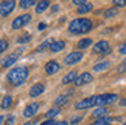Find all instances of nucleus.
I'll use <instances>...</instances> for the list:
<instances>
[{
  "instance_id": "1",
  "label": "nucleus",
  "mask_w": 126,
  "mask_h": 125,
  "mask_svg": "<svg viewBox=\"0 0 126 125\" xmlns=\"http://www.w3.org/2000/svg\"><path fill=\"white\" fill-rule=\"evenodd\" d=\"M29 78V69L25 67H18V68H14L8 72L7 75V79L11 84L14 86H19V84L25 83V80Z\"/></svg>"
},
{
  "instance_id": "2",
  "label": "nucleus",
  "mask_w": 126,
  "mask_h": 125,
  "mask_svg": "<svg viewBox=\"0 0 126 125\" xmlns=\"http://www.w3.org/2000/svg\"><path fill=\"white\" fill-rule=\"evenodd\" d=\"M118 99V95L117 94H103V95H98L95 97V105L99 106H104V105H109V103H112Z\"/></svg>"
},
{
  "instance_id": "3",
  "label": "nucleus",
  "mask_w": 126,
  "mask_h": 125,
  "mask_svg": "<svg viewBox=\"0 0 126 125\" xmlns=\"http://www.w3.org/2000/svg\"><path fill=\"white\" fill-rule=\"evenodd\" d=\"M30 21H31V15H30V14H25V15L18 16V18H15L14 22H12V29H20V27L26 26Z\"/></svg>"
},
{
  "instance_id": "4",
  "label": "nucleus",
  "mask_w": 126,
  "mask_h": 125,
  "mask_svg": "<svg viewBox=\"0 0 126 125\" xmlns=\"http://www.w3.org/2000/svg\"><path fill=\"white\" fill-rule=\"evenodd\" d=\"M14 8H15V1L14 0H7V1L0 3V15L7 16Z\"/></svg>"
},
{
  "instance_id": "5",
  "label": "nucleus",
  "mask_w": 126,
  "mask_h": 125,
  "mask_svg": "<svg viewBox=\"0 0 126 125\" xmlns=\"http://www.w3.org/2000/svg\"><path fill=\"white\" fill-rule=\"evenodd\" d=\"M81 59H83L81 52H72V53H69L68 56L65 57V64L73 65V64H76V62H79Z\"/></svg>"
},
{
  "instance_id": "6",
  "label": "nucleus",
  "mask_w": 126,
  "mask_h": 125,
  "mask_svg": "<svg viewBox=\"0 0 126 125\" xmlns=\"http://www.w3.org/2000/svg\"><path fill=\"white\" fill-rule=\"evenodd\" d=\"M111 50L110 49V43L107 41H99L98 43H95L94 46V52L95 53H109Z\"/></svg>"
},
{
  "instance_id": "7",
  "label": "nucleus",
  "mask_w": 126,
  "mask_h": 125,
  "mask_svg": "<svg viewBox=\"0 0 126 125\" xmlns=\"http://www.w3.org/2000/svg\"><path fill=\"white\" fill-rule=\"evenodd\" d=\"M95 105V97H91L88 98V99H83L80 101V102L76 103V109L77 110H81V109H88L91 107V106Z\"/></svg>"
},
{
  "instance_id": "8",
  "label": "nucleus",
  "mask_w": 126,
  "mask_h": 125,
  "mask_svg": "<svg viewBox=\"0 0 126 125\" xmlns=\"http://www.w3.org/2000/svg\"><path fill=\"white\" fill-rule=\"evenodd\" d=\"M38 109H39V105L37 102H33V103H30V105L27 106V107L25 109V111H23V116L25 117H33V116H35V113L38 111Z\"/></svg>"
},
{
  "instance_id": "9",
  "label": "nucleus",
  "mask_w": 126,
  "mask_h": 125,
  "mask_svg": "<svg viewBox=\"0 0 126 125\" xmlns=\"http://www.w3.org/2000/svg\"><path fill=\"white\" fill-rule=\"evenodd\" d=\"M92 29V22L88 18H83L80 19V34H85Z\"/></svg>"
},
{
  "instance_id": "10",
  "label": "nucleus",
  "mask_w": 126,
  "mask_h": 125,
  "mask_svg": "<svg viewBox=\"0 0 126 125\" xmlns=\"http://www.w3.org/2000/svg\"><path fill=\"white\" fill-rule=\"evenodd\" d=\"M18 57H19V52H14V53H11L10 56H7L6 59L3 60V62H1V64H3V67H4V68L11 67V65L18 60Z\"/></svg>"
},
{
  "instance_id": "11",
  "label": "nucleus",
  "mask_w": 126,
  "mask_h": 125,
  "mask_svg": "<svg viewBox=\"0 0 126 125\" xmlns=\"http://www.w3.org/2000/svg\"><path fill=\"white\" fill-rule=\"evenodd\" d=\"M91 80H92V75H91V73H88V72H84L83 75H80L79 78H76L75 84H76V86H81V84L90 83Z\"/></svg>"
},
{
  "instance_id": "12",
  "label": "nucleus",
  "mask_w": 126,
  "mask_h": 125,
  "mask_svg": "<svg viewBox=\"0 0 126 125\" xmlns=\"http://www.w3.org/2000/svg\"><path fill=\"white\" fill-rule=\"evenodd\" d=\"M45 91V86L42 83H35L33 87L30 88V97H38Z\"/></svg>"
},
{
  "instance_id": "13",
  "label": "nucleus",
  "mask_w": 126,
  "mask_h": 125,
  "mask_svg": "<svg viewBox=\"0 0 126 125\" xmlns=\"http://www.w3.org/2000/svg\"><path fill=\"white\" fill-rule=\"evenodd\" d=\"M58 69H60V65L56 61H49L45 65V71H46V73H49V75H53V73L58 72Z\"/></svg>"
},
{
  "instance_id": "14",
  "label": "nucleus",
  "mask_w": 126,
  "mask_h": 125,
  "mask_svg": "<svg viewBox=\"0 0 126 125\" xmlns=\"http://www.w3.org/2000/svg\"><path fill=\"white\" fill-rule=\"evenodd\" d=\"M50 50L52 52H60V50H63L64 48H65V42L64 41H54V42H52L50 43Z\"/></svg>"
},
{
  "instance_id": "15",
  "label": "nucleus",
  "mask_w": 126,
  "mask_h": 125,
  "mask_svg": "<svg viewBox=\"0 0 126 125\" xmlns=\"http://www.w3.org/2000/svg\"><path fill=\"white\" fill-rule=\"evenodd\" d=\"M69 31L72 34H80V19H75L69 24Z\"/></svg>"
},
{
  "instance_id": "16",
  "label": "nucleus",
  "mask_w": 126,
  "mask_h": 125,
  "mask_svg": "<svg viewBox=\"0 0 126 125\" xmlns=\"http://www.w3.org/2000/svg\"><path fill=\"white\" fill-rule=\"evenodd\" d=\"M50 5V1H46V0H44V1H39V3H37V7H35V11H37V14H41V12H44L45 10H46L47 7Z\"/></svg>"
},
{
  "instance_id": "17",
  "label": "nucleus",
  "mask_w": 126,
  "mask_h": 125,
  "mask_svg": "<svg viewBox=\"0 0 126 125\" xmlns=\"http://www.w3.org/2000/svg\"><path fill=\"white\" fill-rule=\"evenodd\" d=\"M76 72L75 71H71V72L68 73L66 76H64V79H63V83L64 84H68V83H71V82H75L76 80Z\"/></svg>"
},
{
  "instance_id": "18",
  "label": "nucleus",
  "mask_w": 126,
  "mask_h": 125,
  "mask_svg": "<svg viewBox=\"0 0 126 125\" xmlns=\"http://www.w3.org/2000/svg\"><path fill=\"white\" fill-rule=\"evenodd\" d=\"M107 113H109V111H107L106 107H99V109H96V110L94 111V116L98 117V118H102V117H106Z\"/></svg>"
},
{
  "instance_id": "19",
  "label": "nucleus",
  "mask_w": 126,
  "mask_h": 125,
  "mask_svg": "<svg viewBox=\"0 0 126 125\" xmlns=\"http://www.w3.org/2000/svg\"><path fill=\"white\" fill-rule=\"evenodd\" d=\"M94 5L91 4V3H85V4H83L81 7H79V14H85V12H90L91 10H92Z\"/></svg>"
},
{
  "instance_id": "20",
  "label": "nucleus",
  "mask_w": 126,
  "mask_h": 125,
  "mask_svg": "<svg viewBox=\"0 0 126 125\" xmlns=\"http://www.w3.org/2000/svg\"><path fill=\"white\" fill-rule=\"evenodd\" d=\"M91 43H92V41H91L90 38H84V40H80V41H79L77 46H79L80 49H85V48H88Z\"/></svg>"
},
{
  "instance_id": "21",
  "label": "nucleus",
  "mask_w": 126,
  "mask_h": 125,
  "mask_svg": "<svg viewBox=\"0 0 126 125\" xmlns=\"http://www.w3.org/2000/svg\"><path fill=\"white\" fill-rule=\"evenodd\" d=\"M110 121H112V118H111V117H107L106 116V117H102V118H98L94 125H107Z\"/></svg>"
},
{
  "instance_id": "22",
  "label": "nucleus",
  "mask_w": 126,
  "mask_h": 125,
  "mask_svg": "<svg viewBox=\"0 0 126 125\" xmlns=\"http://www.w3.org/2000/svg\"><path fill=\"white\" fill-rule=\"evenodd\" d=\"M109 67H110V62L109 61H103V62L96 64L95 67H94V69H95V71H103V69H107Z\"/></svg>"
},
{
  "instance_id": "23",
  "label": "nucleus",
  "mask_w": 126,
  "mask_h": 125,
  "mask_svg": "<svg viewBox=\"0 0 126 125\" xmlns=\"http://www.w3.org/2000/svg\"><path fill=\"white\" fill-rule=\"evenodd\" d=\"M11 103H12V98L10 97V95L4 97L3 102H1V109H8L10 106H11Z\"/></svg>"
},
{
  "instance_id": "24",
  "label": "nucleus",
  "mask_w": 126,
  "mask_h": 125,
  "mask_svg": "<svg viewBox=\"0 0 126 125\" xmlns=\"http://www.w3.org/2000/svg\"><path fill=\"white\" fill-rule=\"evenodd\" d=\"M117 14H118L117 8L112 7V8H109V10H106V12H104V16H106V18H111V16H115Z\"/></svg>"
},
{
  "instance_id": "25",
  "label": "nucleus",
  "mask_w": 126,
  "mask_h": 125,
  "mask_svg": "<svg viewBox=\"0 0 126 125\" xmlns=\"http://www.w3.org/2000/svg\"><path fill=\"white\" fill-rule=\"evenodd\" d=\"M33 4H37V1H34V0H22L20 1V7H23V8L31 7Z\"/></svg>"
},
{
  "instance_id": "26",
  "label": "nucleus",
  "mask_w": 126,
  "mask_h": 125,
  "mask_svg": "<svg viewBox=\"0 0 126 125\" xmlns=\"http://www.w3.org/2000/svg\"><path fill=\"white\" fill-rule=\"evenodd\" d=\"M69 97H71V95H61V97H58L57 99H56V103H57V105H63V103H65L66 101L69 99Z\"/></svg>"
},
{
  "instance_id": "27",
  "label": "nucleus",
  "mask_w": 126,
  "mask_h": 125,
  "mask_svg": "<svg viewBox=\"0 0 126 125\" xmlns=\"http://www.w3.org/2000/svg\"><path fill=\"white\" fill-rule=\"evenodd\" d=\"M7 48H8V41L7 40H0V53L4 52Z\"/></svg>"
},
{
  "instance_id": "28",
  "label": "nucleus",
  "mask_w": 126,
  "mask_h": 125,
  "mask_svg": "<svg viewBox=\"0 0 126 125\" xmlns=\"http://www.w3.org/2000/svg\"><path fill=\"white\" fill-rule=\"evenodd\" d=\"M57 114H58V109H52V110H49V111L46 113V118H50V120H52L53 117L57 116Z\"/></svg>"
},
{
  "instance_id": "29",
  "label": "nucleus",
  "mask_w": 126,
  "mask_h": 125,
  "mask_svg": "<svg viewBox=\"0 0 126 125\" xmlns=\"http://www.w3.org/2000/svg\"><path fill=\"white\" fill-rule=\"evenodd\" d=\"M125 71H126V60L121 65H118V68H117V72L118 73H122V72H125Z\"/></svg>"
},
{
  "instance_id": "30",
  "label": "nucleus",
  "mask_w": 126,
  "mask_h": 125,
  "mask_svg": "<svg viewBox=\"0 0 126 125\" xmlns=\"http://www.w3.org/2000/svg\"><path fill=\"white\" fill-rule=\"evenodd\" d=\"M114 4H115V7H123L126 4V1L125 0H114Z\"/></svg>"
},
{
  "instance_id": "31",
  "label": "nucleus",
  "mask_w": 126,
  "mask_h": 125,
  "mask_svg": "<svg viewBox=\"0 0 126 125\" xmlns=\"http://www.w3.org/2000/svg\"><path fill=\"white\" fill-rule=\"evenodd\" d=\"M50 43H52L50 41H46V42H44L41 46H39V50H44V49L46 48V46H50Z\"/></svg>"
},
{
  "instance_id": "32",
  "label": "nucleus",
  "mask_w": 126,
  "mask_h": 125,
  "mask_svg": "<svg viewBox=\"0 0 126 125\" xmlns=\"http://www.w3.org/2000/svg\"><path fill=\"white\" fill-rule=\"evenodd\" d=\"M29 40H30V35H25V38H19V40H18V42L23 43V42H26V41H29Z\"/></svg>"
},
{
  "instance_id": "33",
  "label": "nucleus",
  "mask_w": 126,
  "mask_h": 125,
  "mask_svg": "<svg viewBox=\"0 0 126 125\" xmlns=\"http://www.w3.org/2000/svg\"><path fill=\"white\" fill-rule=\"evenodd\" d=\"M119 53H122V54H126V43H123V45L119 48Z\"/></svg>"
},
{
  "instance_id": "34",
  "label": "nucleus",
  "mask_w": 126,
  "mask_h": 125,
  "mask_svg": "<svg viewBox=\"0 0 126 125\" xmlns=\"http://www.w3.org/2000/svg\"><path fill=\"white\" fill-rule=\"evenodd\" d=\"M73 4H77V5L81 7L83 4H85V1H84V0H73Z\"/></svg>"
},
{
  "instance_id": "35",
  "label": "nucleus",
  "mask_w": 126,
  "mask_h": 125,
  "mask_svg": "<svg viewBox=\"0 0 126 125\" xmlns=\"http://www.w3.org/2000/svg\"><path fill=\"white\" fill-rule=\"evenodd\" d=\"M14 121H15V117H10V118L7 120L6 125H12V124H14Z\"/></svg>"
},
{
  "instance_id": "36",
  "label": "nucleus",
  "mask_w": 126,
  "mask_h": 125,
  "mask_svg": "<svg viewBox=\"0 0 126 125\" xmlns=\"http://www.w3.org/2000/svg\"><path fill=\"white\" fill-rule=\"evenodd\" d=\"M41 125H56V122L53 121V120H47V121H45L44 124H41Z\"/></svg>"
},
{
  "instance_id": "37",
  "label": "nucleus",
  "mask_w": 126,
  "mask_h": 125,
  "mask_svg": "<svg viewBox=\"0 0 126 125\" xmlns=\"http://www.w3.org/2000/svg\"><path fill=\"white\" fill-rule=\"evenodd\" d=\"M80 120H81V117H80V116L75 117V118L72 120V124H76V122H79V121H80Z\"/></svg>"
},
{
  "instance_id": "38",
  "label": "nucleus",
  "mask_w": 126,
  "mask_h": 125,
  "mask_svg": "<svg viewBox=\"0 0 126 125\" xmlns=\"http://www.w3.org/2000/svg\"><path fill=\"white\" fill-rule=\"evenodd\" d=\"M45 27H46V24H45V23H39V26H38V29H39V30H44V29H45Z\"/></svg>"
},
{
  "instance_id": "39",
  "label": "nucleus",
  "mask_w": 126,
  "mask_h": 125,
  "mask_svg": "<svg viewBox=\"0 0 126 125\" xmlns=\"http://www.w3.org/2000/svg\"><path fill=\"white\" fill-rule=\"evenodd\" d=\"M56 125H68V122L63 121V122H56Z\"/></svg>"
},
{
  "instance_id": "40",
  "label": "nucleus",
  "mask_w": 126,
  "mask_h": 125,
  "mask_svg": "<svg viewBox=\"0 0 126 125\" xmlns=\"http://www.w3.org/2000/svg\"><path fill=\"white\" fill-rule=\"evenodd\" d=\"M121 105H122V106H126V99H122V101H121Z\"/></svg>"
},
{
  "instance_id": "41",
  "label": "nucleus",
  "mask_w": 126,
  "mask_h": 125,
  "mask_svg": "<svg viewBox=\"0 0 126 125\" xmlns=\"http://www.w3.org/2000/svg\"><path fill=\"white\" fill-rule=\"evenodd\" d=\"M3 120H4V117H3V116H0V124L3 122Z\"/></svg>"
},
{
  "instance_id": "42",
  "label": "nucleus",
  "mask_w": 126,
  "mask_h": 125,
  "mask_svg": "<svg viewBox=\"0 0 126 125\" xmlns=\"http://www.w3.org/2000/svg\"><path fill=\"white\" fill-rule=\"evenodd\" d=\"M23 125H31V122H26V124H23Z\"/></svg>"
},
{
  "instance_id": "43",
  "label": "nucleus",
  "mask_w": 126,
  "mask_h": 125,
  "mask_svg": "<svg viewBox=\"0 0 126 125\" xmlns=\"http://www.w3.org/2000/svg\"><path fill=\"white\" fill-rule=\"evenodd\" d=\"M123 125H126V122H125V124H123Z\"/></svg>"
},
{
  "instance_id": "44",
  "label": "nucleus",
  "mask_w": 126,
  "mask_h": 125,
  "mask_svg": "<svg viewBox=\"0 0 126 125\" xmlns=\"http://www.w3.org/2000/svg\"><path fill=\"white\" fill-rule=\"evenodd\" d=\"M107 125H111V124H107Z\"/></svg>"
}]
</instances>
